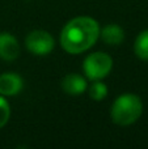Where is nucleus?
I'll list each match as a JSON object with an SVG mask.
<instances>
[{
  "label": "nucleus",
  "instance_id": "7",
  "mask_svg": "<svg viewBox=\"0 0 148 149\" xmlns=\"http://www.w3.org/2000/svg\"><path fill=\"white\" fill-rule=\"evenodd\" d=\"M62 89L70 95H80L88 89L87 77L80 73H68L62 80Z\"/></svg>",
  "mask_w": 148,
  "mask_h": 149
},
{
  "label": "nucleus",
  "instance_id": "5",
  "mask_svg": "<svg viewBox=\"0 0 148 149\" xmlns=\"http://www.w3.org/2000/svg\"><path fill=\"white\" fill-rule=\"evenodd\" d=\"M21 47L18 39L8 31L0 33V59L5 62L16 60L20 55Z\"/></svg>",
  "mask_w": 148,
  "mask_h": 149
},
{
  "label": "nucleus",
  "instance_id": "11",
  "mask_svg": "<svg viewBox=\"0 0 148 149\" xmlns=\"http://www.w3.org/2000/svg\"><path fill=\"white\" fill-rule=\"evenodd\" d=\"M10 118V105L4 95L0 94V128L8 123Z\"/></svg>",
  "mask_w": 148,
  "mask_h": 149
},
{
  "label": "nucleus",
  "instance_id": "9",
  "mask_svg": "<svg viewBox=\"0 0 148 149\" xmlns=\"http://www.w3.org/2000/svg\"><path fill=\"white\" fill-rule=\"evenodd\" d=\"M134 52L142 60H148V29L140 31L134 42Z\"/></svg>",
  "mask_w": 148,
  "mask_h": 149
},
{
  "label": "nucleus",
  "instance_id": "8",
  "mask_svg": "<svg viewBox=\"0 0 148 149\" xmlns=\"http://www.w3.org/2000/svg\"><path fill=\"white\" fill-rule=\"evenodd\" d=\"M100 38L109 46H119L125 41V30L118 24H109L100 29Z\"/></svg>",
  "mask_w": 148,
  "mask_h": 149
},
{
  "label": "nucleus",
  "instance_id": "1",
  "mask_svg": "<svg viewBox=\"0 0 148 149\" xmlns=\"http://www.w3.org/2000/svg\"><path fill=\"white\" fill-rule=\"evenodd\" d=\"M100 24L89 16H77L70 20L60 31V46L71 55L85 52L100 38Z\"/></svg>",
  "mask_w": 148,
  "mask_h": 149
},
{
  "label": "nucleus",
  "instance_id": "2",
  "mask_svg": "<svg viewBox=\"0 0 148 149\" xmlns=\"http://www.w3.org/2000/svg\"><path fill=\"white\" fill-rule=\"evenodd\" d=\"M143 114V102L134 93H123L114 100L110 109V118L117 126H131Z\"/></svg>",
  "mask_w": 148,
  "mask_h": 149
},
{
  "label": "nucleus",
  "instance_id": "10",
  "mask_svg": "<svg viewBox=\"0 0 148 149\" xmlns=\"http://www.w3.org/2000/svg\"><path fill=\"white\" fill-rule=\"evenodd\" d=\"M108 93H109L108 86L105 82H102V80L92 81V84L88 86V94H89V97H91V100H93V101L105 100Z\"/></svg>",
  "mask_w": 148,
  "mask_h": 149
},
{
  "label": "nucleus",
  "instance_id": "4",
  "mask_svg": "<svg viewBox=\"0 0 148 149\" xmlns=\"http://www.w3.org/2000/svg\"><path fill=\"white\" fill-rule=\"evenodd\" d=\"M25 46L28 51L37 56H46L51 54L55 47L54 37L46 30H33L26 36Z\"/></svg>",
  "mask_w": 148,
  "mask_h": 149
},
{
  "label": "nucleus",
  "instance_id": "6",
  "mask_svg": "<svg viewBox=\"0 0 148 149\" xmlns=\"http://www.w3.org/2000/svg\"><path fill=\"white\" fill-rule=\"evenodd\" d=\"M24 88L22 77L16 72H4L0 74V94L4 97L17 95Z\"/></svg>",
  "mask_w": 148,
  "mask_h": 149
},
{
  "label": "nucleus",
  "instance_id": "3",
  "mask_svg": "<svg viewBox=\"0 0 148 149\" xmlns=\"http://www.w3.org/2000/svg\"><path fill=\"white\" fill-rule=\"evenodd\" d=\"M113 70V59L108 52L96 51L89 54L83 62V71L87 80H104Z\"/></svg>",
  "mask_w": 148,
  "mask_h": 149
}]
</instances>
